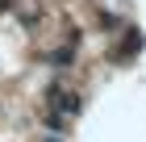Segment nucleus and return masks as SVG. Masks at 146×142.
I'll use <instances>...</instances> for the list:
<instances>
[{"label":"nucleus","instance_id":"1","mask_svg":"<svg viewBox=\"0 0 146 142\" xmlns=\"http://www.w3.org/2000/svg\"><path fill=\"white\" fill-rule=\"evenodd\" d=\"M50 105L58 109V117H75V113H79V96L71 92V88H54V96H50Z\"/></svg>","mask_w":146,"mask_h":142},{"label":"nucleus","instance_id":"2","mask_svg":"<svg viewBox=\"0 0 146 142\" xmlns=\"http://www.w3.org/2000/svg\"><path fill=\"white\" fill-rule=\"evenodd\" d=\"M0 9H13V0H0Z\"/></svg>","mask_w":146,"mask_h":142},{"label":"nucleus","instance_id":"3","mask_svg":"<svg viewBox=\"0 0 146 142\" xmlns=\"http://www.w3.org/2000/svg\"><path fill=\"white\" fill-rule=\"evenodd\" d=\"M46 142H54V138H46Z\"/></svg>","mask_w":146,"mask_h":142}]
</instances>
